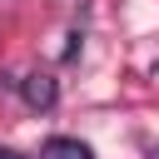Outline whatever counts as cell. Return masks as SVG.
<instances>
[{
  "instance_id": "obj_1",
  "label": "cell",
  "mask_w": 159,
  "mask_h": 159,
  "mask_svg": "<svg viewBox=\"0 0 159 159\" xmlns=\"http://www.w3.org/2000/svg\"><path fill=\"white\" fill-rule=\"evenodd\" d=\"M15 94H20L30 109H40V114H45V109H55L60 84H55V75H40V70H35V75H25V80L15 84Z\"/></svg>"
},
{
  "instance_id": "obj_2",
  "label": "cell",
  "mask_w": 159,
  "mask_h": 159,
  "mask_svg": "<svg viewBox=\"0 0 159 159\" xmlns=\"http://www.w3.org/2000/svg\"><path fill=\"white\" fill-rule=\"evenodd\" d=\"M40 159H94V149L84 139H75V134H50L40 144Z\"/></svg>"
},
{
  "instance_id": "obj_3",
  "label": "cell",
  "mask_w": 159,
  "mask_h": 159,
  "mask_svg": "<svg viewBox=\"0 0 159 159\" xmlns=\"http://www.w3.org/2000/svg\"><path fill=\"white\" fill-rule=\"evenodd\" d=\"M80 45H84V35L75 30V35H70V45H65V60H75V55H80Z\"/></svg>"
},
{
  "instance_id": "obj_4",
  "label": "cell",
  "mask_w": 159,
  "mask_h": 159,
  "mask_svg": "<svg viewBox=\"0 0 159 159\" xmlns=\"http://www.w3.org/2000/svg\"><path fill=\"white\" fill-rule=\"evenodd\" d=\"M0 159H25V154H15V149H0Z\"/></svg>"
},
{
  "instance_id": "obj_5",
  "label": "cell",
  "mask_w": 159,
  "mask_h": 159,
  "mask_svg": "<svg viewBox=\"0 0 159 159\" xmlns=\"http://www.w3.org/2000/svg\"><path fill=\"white\" fill-rule=\"evenodd\" d=\"M149 159H159V149H154V154H149Z\"/></svg>"
}]
</instances>
